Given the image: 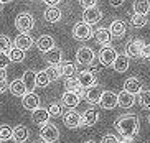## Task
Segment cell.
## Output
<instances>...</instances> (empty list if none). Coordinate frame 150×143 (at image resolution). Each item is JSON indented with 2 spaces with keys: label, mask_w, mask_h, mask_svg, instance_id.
<instances>
[{
  "label": "cell",
  "mask_w": 150,
  "mask_h": 143,
  "mask_svg": "<svg viewBox=\"0 0 150 143\" xmlns=\"http://www.w3.org/2000/svg\"><path fill=\"white\" fill-rule=\"evenodd\" d=\"M140 128V120L137 115H122L115 122V130L122 135L124 138H135Z\"/></svg>",
  "instance_id": "obj_1"
},
{
  "label": "cell",
  "mask_w": 150,
  "mask_h": 143,
  "mask_svg": "<svg viewBox=\"0 0 150 143\" xmlns=\"http://www.w3.org/2000/svg\"><path fill=\"white\" fill-rule=\"evenodd\" d=\"M35 26V18L30 12H22L18 13L17 18H15V28H17L20 33H28V31L33 30Z\"/></svg>",
  "instance_id": "obj_2"
},
{
  "label": "cell",
  "mask_w": 150,
  "mask_h": 143,
  "mask_svg": "<svg viewBox=\"0 0 150 143\" xmlns=\"http://www.w3.org/2000/svg\"><path fill=\"white\" fill-rule=\"evenodd\" d=\"M73 36L79 41H86V39H91L94 36V31H93V26L88 25L84 22H79L73 26Z\"/></svg>",
  "instance_id": "obj_3"
},
{
  "label": "cell",
  "mask_w": 150,
  "mask_h": 143,
  "mask_svg": "<svg viewBox=\"0 0 150 143\" xmlns=\"http://www.w3.org/2000/svg\"><path fill=\"white\" fill-rule=\"evenodd\" d=\"M40 137L45 143H54L58 138H59V130H58V127L53 125V123H45L41 127L40 130Z\"/></svg>",
  "instance_id": "obj_4"
},
{
  "label": "cell",
  "mask_w": 150,
  "mask_h": 143,
  "mask_svg": "<svg viewBox=\"0 0 150 143\" xmlns=\"http://www.w3.org/2000/svg\"><path fill=\"white\" fill-rule=\"evenodd\" d=\"M102 92H104L102 86L96 82L94 86H91V87H88V89H86V92H84V99L88 100L91 105H97L99 102H101Z\"/></svg>",
  "instance_id": "obj_5"
},
{
  "label": "cell",
  "mask_w": 150,
  "mask_h": 143,
  "mask_svg": "<svg viewBox=\"0 0 150 143\" xmlns=\"http://www.w3.org/2000/svg\"><path fill=\"white\" fill-rule=\"evenodd\" d=\"M76 59H78V63L83 64V66H91L94 63V59H96V54H94V51L91 48L81 46L79 49L76 51Z\"/></svg>",
  "instance_id": "obj_6"
},
{
  "label": "cell",
  "mask_w": 150,
  "mask_h": 143,
  "mask_svg": "<svg viewBox=\"0 0 150 143\" xmlns=\"http://www.w3.org/2000/svg\"><path fill=\"white\" fill-rule=\"evenodd\" d=\"M102 20V12L97 7H89V8H84L83 12V22L88 23V25H96Z\"/></svg>",
  "instance_id": "obj_7"
},
{
  "label": "cell",
  "mask_w": 150,
  "mask_h": 143,
  "mask_svg": "<svg viewBox=\"0 0 150 143\" xmlns=\"http://www.w3.org/2000/svg\"><path fill=\"white\" fill-rule=\"evenodd\" d=\"M115 58H117V51H115L112 46H104L99 51V61H101L102 66H106V68H110V66L114 64Z\"/></svg>",
  "instance_id": "obj_8"
},
{
  "label": "cell",
  "mask_w": 150,
  "mask_h": 143,
  "mask_svg": "<svg viewBox=\"0 0 150 143\" xmlns=\"http://www.w3.org/2000/svg\"><path fill=\"white\" fill-rule=\"evenodd\" d=\"M76 79H78V82L81 84V87H83V89H88V87L94 86V84L97 82L96 71H81V73H78Z\"/></svg>",
  "instance_id": "obj_9"
},
{
  "label": "cell",
  "mask_w": 150,
  "mask_h": 143,
  "mask_svg": "<svg viewBox=\"0 0 150 143\" xmlns=\"http://www.w3.org/2000/svg\"><path fill=\"white\" fill-rule=\"evenodd\" d=\"M102 108L106 110H112V108L117 107V94L112 91H104L101 95V102H99Z\"/></svg>",
  "instance_id": "obj_10"
},
{
  "label": "cell",
  "mask_w": 150,
  "mask_h": 143,
  "mask_svg": "<svg viewBox=\"0 0 150 143\" xmlns=\"http://www.w3.org/2000/svg\"><path fill=\"white\" fill-rule=\"evenodd\" d=\"M63 122L68 128H79L83 125V117H81L79 112H74V110H69V112L64 113Z\"/></svg>",
  "instance_id": "obj_11"
},
{
  "label": "cell",
  "mask_w": 150,
  "mask_h": 143,
  "mask_svg": "<svg viewBox=\"0 0 150 143\" xmlns=\"http://www.w3.org/2000/svg\"><path fill=\"white\" fill-rule=\"evenodd\" d=\"M144 41L142 39H130L125 46V56L127 58H140L142 48H144Z\"/></svg>",
  "instance_id": "obj_12"
},
{
  "label": "cell",
  "mask_w": 150,
  "mask_h": 143,
  "mask_svg": "<svg viewBox=\"0 0 150 143\" xmlns=\"http://www.w3.org/2000/svg\"><path fill=\"white\" fill-rule=\"evenodd\" d=\"M22 105L27 110H30V112H33L35 108H38L40 107V97L35 94V92H31V91H28L27 94L22 97Z\"/></svg>",
  "instance_id": "obj_13"
},
{
  "label": "cell",
  "mask_w": 150,
  "mask_h": 143,
  "mask_svg": "<svg viewBox=\"0 0 150 143\" xmlns=\"http://www.w3.org/2000/svg\"><path fill=\"white\" fill-rule=\"evenodd\" d=\"M51 115H50L48 108H43V107H38L35 108L33 112H31V120L38 123V125H45V123H48Z\"/></svg>",
  "instance_id": "obj_14"
},
{
  "label": "cell",
  "mask_w": 150,
  "mask_h": 143,
  "mask_svg": "<svg viewBox=\"0 0 150 143\" xmlns=\"http://www.w3.org/2000/svg\"><path fill=\"white\" fill-rule=\"evenodd\" d=\"M43 54H45V59L50 63V66H59L63 63V51L58 49L56 46L53 49H50V51L43 53Z\"/></svg>",
  "instance_id": "obj_15"
},
{
  "label": "cell",
  "mask_w": 150,
  "mask_h": 143,
  "mask_svg": "<svg viewBox=\"0 0 150 143\" xmlns=\"http://www.w3.org/2000/svg\"><path fill=\"white\" fill-rule=\"evenodd\" d=\"M13 46L20 48L23 51H27V49H30V48L33 46V38H31L28 33H20V35H17V38L13 39Z\"/></svg>",
  "instance_id": "obj_16"
},
{
  "label": "cell",
  "mask_w": 150,
  "mask_h": 143,
  "mask_svg": "<svg viewBox=\"0 0 150 143\" xmlns=\"http://www.w3.org/2000/svg\"><path fill=\"white\" fill-rule=\"evenodd\" d=\"M81 117H83V125L86 127H93L97 123V120H99V112H97L94 107L88 108V110H84L83 113H81Z\"/></svg>",
  "instance_id": "obj_17"
},
{
  "label": "cell",
  "mask_w": 150,
  "mask_h": 143,
  "mask_svg": "<svg viewBox=\"0 0 150 143\" xmlns=\"http://www.w3.org/2000/svg\"><path fill=\"white\" fill-rule=\"evenodd\" d=\"M79 102H81V97L78 94H74V92H71V91H66L61 97V104L64 105V107H68V108L78 107Z\"/></svg>",
  "instance_id": "obj_18"
},
{
  "label": "cell",
  "mask_w": 150,
  "mask_h": 143,
  "mask_svg": "<svg viewBox=\"0 0 150 143\" xmlns=\"http://www.w3.org/2000/svg\"><path fill=\"white\" fill-rule=\"evenodd\" d=\"M135 104V95L130 94L127 91H122L120 94H117V105L122 108H130Z\"/></svg>",
  "instance_id": "obj_19"
},
{
  "label": "cell",
  "mask_w": 150,
  "mask_h": 143,
  "mask_svg": "<svg viewBox=\"0 0 150 143\" xmlns=\"http://www.w3.org/2000/svg\"><path fill=\"white\" fill-rule=\"evenodd\" d=\"M124 91H127V92H130V94L137 95V94H140L144 89H142V82L137 77H127L125 82H124Z\"/></svg>",
  "instance_id": "obj_20"
},
{
  "label": "cell",
  "mask_w": 150,
  "mask_h": 143,
  "mask_svg": "<svg viewBox=\"0 0 150 143\" xmlns=\"http://www.w3.org/2000/svg\"><path fill=\"white\" fill-rule=\"evenodd\" d=\"M36 48L40 49L41 53H46L50 49H53L54 48V38L50 35H41L40 38L36 39Z\"/></svg>",
  "instance_id": "obj_21"
},
{
  "label": "cell",
  "mask_w": 150,
  "mask_h": 143,
  "mask_svg": "<svg viewBox=\"0 0 150 143\" xmlns=\"http://www.w3.org/2000/svg\"><path fill=\"white\" fill-rule=\"evenodd\" d=\"M94 38H96V41L99 44H104V46H109L110 41H112V36H110L109 28H102V26L94 31Z\"/></svg>",
  "instance_id": "obj_22"
},
{
  "label": "cell",
  "mask_w": 150,
  "mask_h": 143,
  "mask_svg": "<svg viewBox=\"0 0 150 143\" xmlns=\"http://www.w3.org/2000/svg\"><path fill=\"white\" fill-rule=\"evenodd\" d=\"M59 73H61V77H64V79L76 77V76H78V68H76L73 63L63 61L61 64H59Z\"/></svg>",
  "instance_id": "obj_23"
},
{
  "label": "cell",
  "mask_w": 150,
  "mask_h": 143,
  "mask_svg": "<svg viewBox=\"0 0 150 143\" xmlns=\"http://www.w3.org/2000/svg\"><path fill=\"white\" fill-rule=\"evenodd\" d=\"M109 31H110V36L112 38H117V39L122 38L125 35V23L122 20H114L109 26Z\"/></svg>",
  "instance_id": "obj_24"
},
{
  "label": "cell",
  "mask_w": 150,
  "mask_h": 143,
  "mask_svg": "<svg viewBox=\"0 0 150 143\" xmlns=\"http://www.w3.org/2000/svg\"><path fill=\"white\" fill-rule=\"evenodd\" d=\"M8 89H10V92H12L15 97H23V95L28 92L27 86L23 84L22 79H15V81H12V82H10V86H8Z\"/></svg>",
  "instance_id": "obj_25"
},
{
  "label": "cell",
  "mask_w": 150,
  "mask_h": 143,
  "mask_svg": "<svg viewBox=\"0 0 150 143\" xmlns=\"http://www.w3.org/2000/svg\"><path fill=\"white\" fill-rule=\"evenodd\" d=\"M43 17L48 23H58V22H61V10L58 7H48L45 10Z\"/></svg>",
  "instance_id": "obj_26"
},
{
  "label": "cell",
  "mask_w": 150,
  "mask_h": 143,
  "mask_svg": "<svg viewBox=\"0 0 150 143\" xmlns=\"http://www.w3.org/2000/svg\"><path fill=\"white\" fill-rule=\"evenodd\" d=\"M28 137H30V132L25 125H18L13 128V137L12 138L15 140V143H25L28 140Z\"/></svg>",
  "instance_id": "obj_27"
},
{
  "label": "cell",
  "mask_w": 150,
  "mask_h": 143,
  "mask_svg": "<svg viewBox=\"0 0 150 143\" xmlns=\"http://www.w3.org/2000/svg\"><path fill=\"white\" fill-rule=\"evenodd\" d=\"M129 64H130V61H129V58L125 54H117L112 68H114L115 73H125L129 69Z\"/></svg>",
  "instance_id": "obj_28"
},
{
  "label": "cell",
  "mask_w": 150,
  "mask_h": 143,
  "mask_svg": "<svg viewBox=\"0 0 150 143\" xmlns=\"http://www.w3.org/2000/svg\"><path fill=\"white\" fill-rule=\"evenodd\" d=\"M64 84H66V91H71V92H74V94H78L79 97H84L86 89L81 87V84L78 82V79L76 77H68L66 81H64Z\"/></svg>",
  "instance_id": "obj_29"
},
{
  "label": "cell",
  "mask_w": 150,
  "mask_h": 143,
  "mask_svg": "<svg viewBox=\"0 0 150 143\" xmlns=\"http://www.w3.org/2000/svg\"><path fill=\"white\" fill-rule=\"evenodd\" d=\"M134 13H137V15H149L150 13V2L149 0H134Z\"/></svg>",
  "instance_id": "obj_30"
},
{
  "label": "cell",
  "mask_w": 150,
  "mask_h": 143,
  "mask_svg": "<svg viewBox=\"0 0 150 143\" xmlns=\"http://www.w3.org/2000/svg\"><path fill=\"white\" fill-rule=\"evenodd\" d=\"M22 81H23V84L27 86L28 91H31L33 87H36V73L33 69H27L22 76Z\"/></svg>",
  "instance_id": "obj_31"
},
{
  "label": "cell",
  "mask_w": 150,
  "mask_h": 143,
  "mask_svg": "<svg viewBox=\"0 0 150 143\" xmlns=\"http://www.w3.org/2000/svg\"><path fill=\"white\" fill-rule=\"evenodd\" d=\"M8 59L12 63H23V59H25V51L20 49V48H17V46H12L8 49Z\"/></svg>",
  "instance_id": "obj_32"
},
{
  "label": "cell",
  "mask_w": 150,
  "mask_h": 143,
  "mask_svg": "<svg viewBox=\"0 0 150 143\" xmlns=\"http://www.w3.org/2000/svg\"><path fill=\"white\" fill-rule=\"evenodd\" d=\"M50 82H51V79H50L46 69L40 71V73H36V87H46Z\"/></svg>",
  "instance_id": "obj_33"
},
{
  "label": "cell",
  "mask_w": 150,
  "mask_h": 143,
  "mask_svg": "<svg viewBox=\"0 0 150 143\" xmlns=\"http://www.w3.org/2000/svg\"><path fill=\"white\" fill-rule=\"evenodd\" d=\"M147 17L145 15H137V13H134L132 17H130V26H134V28H142V26L147 25Z\"/></svg>",
  "instance_id": "obj_34"
},
{
  "label": "cell",
  "mask_w": 150,
  "mask_h": 143,
  "mask_svg": "<svg viewBox=\"0 0 150 143\" xmlns=\"http://www.w3.org/2000/svg\"><path fill=\"white\" fill-rule=\"evenodd\" d=\"M137 95H139V97H135V99L139 100L140 107L150 108V91H142L140 94H137Z\"/></svg>",
  "instance_id": "obj_35"
},
{
  "label": "cell",
  "mask_w": 150,
  "mask_h": 143,
  "mask_svg": "<svg viewBox=\"0 0 150 143\" xmlns=\"http://www.w3.org/2000/svg\"><path fill=\"white\" fill-rule=\"evenodd\" d=\"M12 48V38L4 33H0V51L8 53V49Z\"/></svg>",
  "instance_id": "obj_36"
},
{
  "label": "cell",
  "mask_w": 150,
  "mask_h": 143,
  "mask_svg": "<svg viewBox=\"0 0 150 143\" xmlns=\"http://www.w3.org/2000/svg\"><path fill=\"white\" fill-rule=\"evenodd\" d=\"M13 137V128L10 125H2L0 127V140H10Z\"/></svg>",
  "instance_id": "obj_37"
},
{
  "label": "cell",
  "mask_w": 150,
  "mask_h": 143,
  "mask_svg": "<svg viewBox=\"0 0 150 143\" xmlns=\"http://www.w3.org/2000/svg\"><path fill=\"white\" fill-rule=\"evenodd\" d=\"M46 73H48V76H50V79H51V81H58V79L61 77V73H59V66H48Z\"/></svg>",
  "instance_id": "obj_38"
},
{
  "label": "cell",
  "mask_w": 150,
  "mask_h": 143,
  "mask_svg": "<svg viewBox=\"0 0 150 143\" xmlns=\"http://www.w3.org/2000/svg\"><path fill=\"white\" fill-rule=\"evenodd\" d=\"M48 112H50V115H51V117H59V115H61V112H63L61 104H56V102H54V104H51L48 107Z\"/></svg>",
  "instance_id": "obj_39"
},
{
  "label": "cell",
  "mask_w": 150,
  "mask_h": 143,
  "mask_svg": "<svg viewBox=\"0 0 150 143\" xmlns=\"http://www.w3.org/2000/svg\"><path fill=\"white\" fill-rule=\"evenodd\" d=\"M8 53H4V51H0V69H7L8 68Z\"/></svg>",
  "instance_id": "obj_40"
},
{
  "label": "cell",
  "mask_w": 150,
  "mask_h": 143,
  "mask_svg": "<svg viewBox=\"0 0 150 143\" xmlns=\"http://www.w3.org/2000/svg\"><path fill=\"white\" fill-rule=\"evenodd\" d=\"M117 142H119V138H117L115 135H112V133L104 135V137H102V140H101V143H117Z\"/></svg>",
  "instance_id": "obj_41"
},
{
  "label": "cell",
  "mask_w": 150,
  "mask_h": 143,
  "mask_svg": "<svg viewBox=\"0 0 150 143\" xmlns=\"http://www.w3.org/2000/svg\"><path fill=\"white\" fill-rule=\"evenodd\" d=\"M140 58H144V59H150V44H144L142 53H140Z\"/></svg>",
  "instance_id": "obj_42"
},
{
  "label": "cell",
  "mask_w": 150,
  "mask_h": 143,
  "mask_svg": "<svg viewBox=\"0 0 150 143\" xmlns=\"http://www.w3.org/2000/svg\"><path fill=\"white\" fill-rule=\"evenodd\" d=\"M81 7H84V8H89V7H96L97 0H79Z\"/></svg>",
  "instance_id": "obj_43"
},
{
  "label": "cell",
  "mask_w": 150,
  "mask_h": 143,
  "mask_svg": "<svg viewBox=\"0 0 150 143\" xmlns=\"http://www.w3.org/2000/svg\"><path fill=\"white\" fill-rule=\"evenodd\" d=\"M43 2L48 5V7H56V5L61 4V0H43Z\"/></svg>",
  "instance_id": "obj_44"
},
{
  "label": "cell",
  "mask_w": 150,
  "mask_h": 143,
  "mask_svg": "<svg viewBox=\"0 0 150 143\" xmlns=\"http://www.w3.org/2000/svg\"><path fill=\"white\" fill-rule=\"evenodd\" d=\"M7 89H8V82H7V79L0 81V94H2V92H5Z\"/></svg>",
  "instance_id": "obj_45"
},
{
  "label": "cell",
  "mask_w": 150,
  "mask_h": 143,
  "mask_svg": "<svg viewBox=\"0 0 150 143\" xmlns=\"http://www.w3.org/2000/svg\"><path fill=\"white\" fill-rule=\"evenodd\" d=\"M110 7H120V5L124 4V0H109Z\"/></svg>",
  "instance_id": "obj_46"
},
{
  "label": "cell",
  "mask_w": 150,
  "mask_h": 143,
  "mask_svg": "<svg viewBox=\"0 0 150 143\" xmlns=\"http://www.w3.org/2000/svg\"><path fill=\"white\" fill-rule=\"evenodd\" d=\"M4 79H7V73H5V69H0V81H4Z\"/></svg>",
  "instance_id": "obj_47"
},
{
  "label": "cell",
  "mask_w": 150,
  "mask_h": 143,
  "mask_svg": "<svg viewBox=\"0 0 150 143\" xmlns=\"http://www.w3.org/2000/svg\"><path fill=\"white\" fill-rule=\"evenodd\" d=\"M117 143H132V138H124V140H119Z\"/></svg>",
  "instance_id": "obj_48"
},
{
  "label": "cell",
  "mask_w": 150,
  "mask_h": 143,
  "mask_svg": "<svg viewBox=\"0 0 150 143\" xmlns=\"http://www.w3.org/2000/svg\"><path fill=\"white\" fill-rule=\"evenodd\" d=\"M0 143H15L13 138H10V140H0Z\"/></svg>",
  "instance_id": "obj_49"
},
{
  "label": "cell",
  "mask_w": 150,
  "mask_h": 143,
  "mask_svg": "<svg viewBox=\"0 0 150 143\" xmlns=\"http://www.w3.org/2000/svg\"><path fill=\"white\" fill-rule=\"evenodd\" d=\"M2 2V5H5V4H10V2H13V0H0Z\"/></svg>",
  "instance_id": "obj_50"
},
{
  "label": "cell",
  "mask_w": 150,
  "mask_h": 143,
  "mask_svg": "<svg viewBox=\"0 0 150 143\" xmlns=\"http://www.w3.org/2000/svg\"><path fill=\"white\" fill-rule=\"evenodd\" d=\"M84 143H96V142H93V140H88V142H84Z\"/></svg>",
  "instance_id": "obj_51"
},
{
  "label": "cell",
  "mask_w": 150,
  "mask_h": 143,
  "mask_svg": "<svg viewBox=\"0 0 150 143\" xmlns=\"http://www.w3.org/2000/svg\"><path fill=\"white\" fill-rule=\"evenodd\" d=\"M0 10H2V2H0Z\"/></svg>",
  "instance_id": "obj_52"
},
{
  "label": "cell",
  "mask_w": 150,
  "mask_h": 143,
  "mask_svg": "<svg viewBox=\"0 0 150 143\" xmlns=\"http://www.w3.org/2000/svg\"><path fill=\"white\" fill-rule=\"evenodd\" d=\"M149 122H150V115H149Z\"/></svg>",
  "instance_id": "obj_53"
},
{
  "label": "cell",
  "mask_w": 150,
  "mask_h": 143,
  "mask_svg": "<svg viewBox=\"0 0 150 143\" xmlns=\"http://www.w3.org/2000/svg\"><path fill=\"white\" fill-rule=\"evenodd\" d=\"M38 143H45V142H38Z\"/></svg>",
  "instance_id": "obj_54"
},
{
  "label": "cell",
  "mask_w": 150,
  "mask_h": 143,
  "mask_svg": "<svg viewBox=\"0 0 150 143\" xmlns=\"http://www.w3.org/2000/svg\"><path fill=\"white\" fill-rule=\"evenodd\" d=\"M124 2H125V0H124Z\"/></svg>",
  "instance_id": "obj_55"
}]
</instances>
